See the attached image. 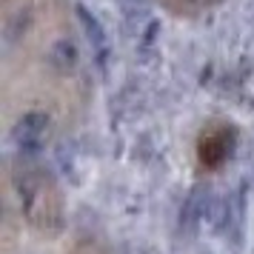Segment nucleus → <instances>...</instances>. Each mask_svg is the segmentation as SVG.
<instances>
[{
  "instance_id": "obj_1",
  "label": "nucleus",
  "mask_w": 254,
  "mask_h": 254,
  "mask_svg": "<svg viewBox=\"0 0 254 254\" xmlns=\"http://www.w3.org/2000/svg\"><path fill=\"white\" fill-rule=\"evenodd\" d=\"M43 131H46V117L43 115H29L14 126V137H17L20 146H37L40 137H43Z\"/></svg>"
},
{
  "instance_id": "obj_2",
  "label": "nucleus",
  "mask_w": 254,
  "mask_h": 254,
  "mask_svg": "<svg viewBox=\"0 0 254 254\" xmlns=\"http://www.w3.org/2000/svg\"><path fill=\"white\" fill-rule=\"evenodd\" d=\"M77 17H80L83 29H86V37H89L92 49L100 55V60H103L106 58V32H103V26H100V20H97L94 14H89L86 6H77Z\"/></svg>"
},
{
  "instance_id": "obj_3",
  "label": "nucleus",
  "mask_w": 254,
  "mask_h": 254,
  "mask_svg": "<svg viewBox=\"0 0 254 254\" xmlns=\"http://www.w3.org/2000/svg\"><path fill=\"white\" fill-rule=\"evenodd\" d=\"M49 60L58 69H69V63H74V46L71 43H58V46L49 52Z\"/></svg>"
}]
</instances>
